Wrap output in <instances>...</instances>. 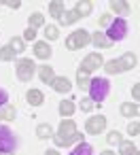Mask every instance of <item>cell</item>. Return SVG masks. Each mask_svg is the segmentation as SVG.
Listing matches in <instances>:
<instances>
[{"label": "cell", "mask_w": 140, "mask_h": 155, "mask_svg": "<svg viewBox=\"0 0 140 155\" xmlns=\"http://www.w3.org/2000/svg\"><path fill=\"white\" fill-rule=\"evenodd\" d=\"M89 100L91 102H102L106 96H108V91H110V83H108V79H102V77H98V79H91L89 81Z\"/></svg>", "instance_id": "cell-1"}, {"label": "cell", "mask_w": 140, "mask_h": 155, "mask_svg": "<svg viewBox=\"0 0 140 155\" xmlns=\"http://www.w3.org/2000/svg\"><path fill=\"white\" fill-rule=\"evenodd\" d=\"M89 43H91V34H89L87 30H77V32H72V34L66 38V49L74 51V49H81V47H85V45H89Z\"/></svg>", "instance_id": "cell-2"}, {"label": "cell", "mask_w": 140, "mask_h": 155, "mask_svg": "<svg viewBox=\"0 0 140 155\" xmlns=\"http://www.w3.org/2000/svg\"><path fill=\"white\" fill-rule=\"evenodd\" d=\"M125 36H127V21L125 19H115V24L108 26L106 38L110 43H115V41H123Z\"/></svg>", "instance_id": "cell-3"}, {"label": "cell", "mask_w": 140, "mask_h": 155, "mask_svg": "<svg viewBox=\"0 0 140 155\" xmlns=\"http://www.w3.org/2000/svg\"><path fill=\"white\" fill-rule=\"evenodd\" d=\"M15 147H17V140L13 132L7 125H0V153H13Z\"/></svg>", "instance_id": "cell-4"}, {"label": "cell", "mask_w": 140, "mask_h": 155, "mask_svg": "<svg viewBox=\"0 0 140 155\" xmlns=\"http://www.w3.org/2000/svg\"><path fill=\"white\" fill-rule=\"evenodd\" d=\"M36 72V66L32 60H19L17 62V79L19 81H30Z\"/></svg>", "instance_id": "cell-5"}, {"label": "cell", "mask_w": 140, "mask_h": 155, "mask_svg": "<svg viewBox=\"0 0 140 155\" xmlns=\"http://www.w3.org/2000/svg\"><path fill=\"white\" fill-rule=\"evenodd\" d=\"M102 66V55L100 53H89L83 62H81V66H79V72H85V74H89L91 70H98Z\"/></svg>", "instance_id": "cell-6"}, {"label": "cell", "mask_w": 140, "mask_h": 155, "mask_svg": "<svg viewBox=\"0 0 140 155\" xmlns=\"http://www.w3.org/2000/svg\"><path fill=\"white\" fill-rule=\"evenodd\" d=\"M85 127H87L89 134H100V132H104V127H106V117H104V115H96V117L87 119Z\"/></svg>", "instance_id": "cell-7"}, {"label": "cell", "mask_w": 140, "mask_h": 155, "mask_svg": "<svg viewBox=\"0 0 140 155\" xmlns=\"http://www.w3.org/2000/svg\"><path fill=\"white\" fill-rule=\"evenodd\" d=\"M51 85H53V89H55V91H60V94H66V91H70V89H72V83H70L66 77H53Z\"/></svg>", "instance_id": "cell-8"}, {"label": "cell", "mask_w": 140, "mask_h": 155, "mask_svg": "<svg viewBox=\"0 0 140 155\" xmlns=\"http://www.w3.org/2000/svg\"><path fill=\"white\" fill-rule=\"evenodd\" d=\"M34 53H36V58H41V60H47V58H51V47L47 45V41H38L36 45H34Z\"/></svg>", "instance_id": "cell-9"}, {"label": "cell", "mask_w": 140, "mask_h": 155, "mask_svg": "<svg viewBox=\"0 0 140 155\" xmlns=\"http://www.w3.org/2000/svg\"><path fill=\"white\" fill-rule=\"evenodd\" d=\"M74 132H77V125H74V121L66 119V121H62V123H60L57 136H60V138H66V136H72Z\"/></svg>", "instance_id": "cell-10"}, {"label": "cell", "mask_w": 140, "mask_h": 155, "mask_svg": "<svg viewBox=\"0 0 140 155\" xmlns=\"http://www.w3.org/2000/svg\"><path fill=\"white\" fill-rule=\"evenodd\" d=\"M26 100H28L32 106H38V104H43L45 96H43V91H41V89H28V94H26Z\"/></svg>", "instance_id": "cell-11"}, {"label": "cell", "mask_w": 140, "mask_h": 155, "mask_svg": "<svg viewBox=\"0 0 140 155\" xmlns=\"http://www.w3.org/2000/svg\"><path fill=\"white\" fill-rule=\"evenodd\" d=\"M83 138V134H79V132H74L72 136H66V138H60V136H53V142L57 144V147H68V144H72V142H77V140H81Z\"/></svg>", "instance_id": "cell-12"}, {"label": "cell", "mask_w": 140, "mask_h": 155, "mask_svg": "<svg viewBox=\"0 0 140 155\" xmlns=\"http://www.w3.org/2000/svg\"><path fill=\"white\" fill-rule=\"evenodd\" d=\"M91 43H93L98 49H108V47L112 45V43L106 38V34H102V32H96V34L91 36Z\"/></svg>", "instance_id": "cell-13"}, {"label": "cell", "mask_w": 140, "mask_h": 155, "mask_svg": "<svg viewBox=\"0 0 140 155\" xmlns=\"http://www.w3.org/2000/svg\"><path fill=\"white\" fill-rule=\"evenodd\" d=\"M119 62H121L123 70H132V68L136 66V62H138V60H136V53H132V51H129V53H123V55L119 58Z\"/></svg>", "instance_id": "cell-14"}, {"label": "cell", "mask_w": 140, "mask_h": 155, "mask_svg": "<svg viewBox=\"0 0 140 155\" xmlns=\"http://www.w3.org/2000/svg\"><path fill=\"white\" fill-rule=\"evenodd\" d=\"M91 9H93V5L89 2V0H83V2H79V5L74 7V13H77L79 17H87V15L91 13Z\"/></svg>", "instance_id": "cell-15"}, {"label": "cell", "mask_w": 140, "mask_h": 155, "mask_svg": "<svg viewBox=\"0 0 140 155\" xmlns=\"http://www.w3.org/2000/svg\"><path fill=\"white\" fill-rule=\"evenodd\" d=\"M110 9H112L115 13H119V15H127V13H129V5L125 2V0H112V2H110Z\"/></svg>", "instance_id": "cell-16"}, {"label": "cell", "mask_w": 140, "mask_h": 155, "mask_svg": "<svg viewBox=\"0 0 140 155\" xmlns=\"http://www.w3.org/2000/svg\"><path fill=\"white\" fill-rule=\"evenodd\" d=\"M74 110H77V106H74L72 100H64V102H60V115H62V117H70Z\"/></svg>", "instance_id": "cell-17"}, {"label": "cell", "mask_w": 140, "mask_h": 155, "mask_svg": "<svg viewBox=\"0 0 140 155\" xmlns=\"http://www.w3.org/2000/svg\"><path fill=\"white\" fill-rule=\"evenodd\" d=\"M38 77H41L43 83H51V81H53V68L47 66V64L41 66V68H38Z\"/></svg>", "instance_id": "cell-18"}, {"label": "cell", "mask_w": 140, "mask_h": 155, "mask_svg": "<svg viewBox=\"0 0 140 155\" xmlns=\"http://www.w3.org/2000/svg\"><path fill=\"white\" fill-rule=\"evenodd\" d=\"M64 11H66V7H64V2H60V0L51 2V7H49V13H51L55 19H60V17L64 15Z\"/></svg>", "instance_id": "cell-19"}, {"label": "cell", "mask_w": 140, "mask_h": 155, "mask_svg": "<svg viewBox=\"0 0 140 155\" xmlns=\"http://www.w3.org/2000/svg\"><path fill=\"white\" fill-rule=\"evenodd\" d=\"M104 70H106L108 74H115V72H125L119 60H110V62H106V64H104Z\"/></svg>", "instance_id": "cell-20"}, {"label": "cell", "mask_w": 140, "mask_h": 155, "mask_svg": "<svg viewBox=\"0 0 140 155\" xmlns=\"http://www.w3.org/2000/svg\"><path fill=\"white\" fill-rule=\"evenodd\" d=\"M0 119H5V121H13V119H15V108H13V104H5L2 108H0Z\"/></svg>", "instance_id": "cell-21"}, {"label": "cell", "mask_w": 140, "mask_h": 155, "mask_svg": "<svg viewBox=\"0 0 140 155\" xmlns=\"http://www.w3.org/2000/svg\"><path fill=\"white\" fill-rule=\"evenodd\" d=\"M138 104H132V102H127V104H121V115H125V117H136L138 115Z\"/></svg>", "instance_id": "cell-22"}, {"label": "cell", "mask_w": 140, "mask_h": 155, "mask_svg": "<svg viewBox=\"0 0 140 155\" xmlns=\"http://www.w3.org/2000/svg\"><path fill=\"white\" fill-rule=\"evenodd\" d=\"M36 136H38V138H53L51 125H49V123H41V125L36 127Z\"/></svg>", "instance_id": "cell-23"}, {"label": "cell", "mask_w": 140, "mask_h": 155, "mask_svg": "<svg viewBox=\"0 0 140 155\" xmlns=\"http://www.w3.org/2000/svg\"><path fill=\"white\" fill-rule=\"evenodd\" d=\"M119 144H121V155H138L136 144H132V142H127V140H121Z\"/></svg>", "instance_id": "cell-24"}, {"label": "cell", "mask_w": 140, "mask_h": 155, "mask_svg": "<svg viewBox=\"0 0 140 155\" xmlns=\"http://www.w3.org/2000/svg\"><path fill=\"white\" fill-rule=\"evenodd\" d=\"M70 155H93V149H91V144H87V142H81Z\"/></svg>", "instance_id": "cell-25"}, {"label": "cell", "mask_w": 140, "mask_h": 155, "mask_svg": "<svg viewBox=\"0 0 140 155\" xmlns=\"http://www.w3.org/2000/svg\"><path fill=\"white\" fill-rule=\"evenodd\" d=\"M79 19V15L74 13V11H64V15L60 17V21L64 24V26H70V24H74Z\"/></svg>", "instance_id": "cell-26"}, {"label": "cell", "mask_w": 140, "mask_h": 155, "mask_svg": "<svg viewBox=\"0 0 140 155\" xmlns=\"http://www.w3.org/2000/svg\"><path fill=\"white\" fill-rule=\"evenodd\" d=\"M43 24H45V17H43L41 13H32V15H30V26H28V28L36 30V28L43 26Z\"/></svg>", "instance_id": "cell-27"}, {"label": "cell", "mask_w": 140, "mask_h": 155, "mask_svg": "<svg viewBox=\"0 0 140 155\" xmlns=\"http://www.w3.org/2000/svg\"><path fill=\"white\" fill-rule=\"evenodd\" d=\"M11 49H13V53H24V41L19 38V36H13L11 38V45H9Z\"/></svg>", "instance_id": "cell-28"}, {"label": "cell", "mask_w": 140, "mask_h": 155, "mask_svg": "<svg viewBox=\"0 0 140 155\" xmlns=\"http://www.w3.org/2000/svg\"><path fill=\"white\" fill-rule=\"evenodd\" d=\"M45 36H47L49 41H57V38H60V30H57L55 26H47V28H45Z\"/></svg>", "instance_id": "cell-29"}, {"label": "cell", "mask_w": 140, "mask_h": 155, "mask_svg": "<svg viewBox=\"0 0 140 155\" xmlns=\"http://www.w3.org/2000/svg\"><path fill=\"white\" fill-rule=\"evenodd\" d=\"M13 58H15V53H13L11 47H2V49H0V60H2V62H11Z\"/></svg>", "instance_id": "cell-30"}, {"label": "cell", "mask_w": 140, "mask_h": 155, "mask_svg": "<svg viewBox=\"0 0 140 155\" xmlns=\"http://www.w3.org/2000/svg\"><path fill=\"white\" fill-rule=\"evenodd\" d=\"M89 74H85V72H79V77H77V83H79V87L81 89H87L89 87Z\"/></svg>", "instance_id": "cell-31"}, {"label": "cell", "mask_w": 140, "mask_h": 155, "mask_svg": "<svg viewBox=\"0 0 140 155\" xmlns=\"http://www.w3.org/2000/svg\"><path fill=\"white\" fill-rule=\"evenodd\" d=\"M106 140H108L110 144H119V142H121V134H119V132H110Z\"/></svg>", "instance_id": "cell-32"}, {"label": "cell", "mask_w": 140, "mask_h": 155, "mask_svg": "<svg viewBox=\"0 0 140 155\" xmlns=\"http://www.w3.org/2000/svg\"><path fill=\"white\" fill-rule=\"evenodd\" d=\"M127 132H129L132 136H138V132H140V125H138V121H132V123L127 125Z\"/></svg>", "instance_id": "cell-33"}, {"label": "cell", "mask_w": 140, "mask_h": 155, "mask_svg": "<svg viewBox=\"0 0 140 155\" xmlns=\"http://www.w3.org/2000/svg\"><path fill=\"white\" fill-rule=\"evenodd\" d=\"M0 2H5L9 9H19V7H21V2H19V0H0Z\"/></svg>", "instance_id": "cell-34"}, {"label": "cell", "mask_w": 140, "mask_h": 155, "mask_svg": "<svg viewBox=\"0 0 140 155\" xmlns=\"http://www.w3.org/2000/svg\"><path fill=\"white\" fill-rule=\"evenodd\" d=\"M34 36H36V30H32V28H26V32H24V38H26V41H34Z\"/></svg>", "instance_id": "cell-35"}, {"label": "cell", "mask_w": 140, "mask_h": 155, "mask_svg": "<svg viewBox=\"0 0 140 155\" xmlns=\"http://www.w3.org/2000/svg\"><path fill=\"white\" fill-rule=\"evenodd\" d=\"M7 102H9V94H7L5 89H0V108H2Z\"/></svg>", "instance_id": "cell-36"}, {"label": "cell", "mask_w": 140, "mask_h": 155, "mask_svg": "<svg viewBox=\"0 0 140 155\" xmlns=\"http://www.w3.org/2000/svg\"><path fill=\"white\" fill-rule=\"evenodd\" d=\"M91 108H93L91 100H81V110H91Z\"/></svg>", "instance_id": "cell-37"}, {"label": "cell", "mask_w": 140, "mask_h": 155, "mask_svg": "<svg viewBox=\"0 0 140 155\" xmlns=\"http://www.w3.org/2000/svg\"><path fill=\"white\" fill-rule=\"evenodd\" d=\"M100 24H102V26H110V15H108V13H104V15L100 17Z\"/></svg>", "instance_id": "cell-38"}, {"label": "cell", "mask_w": 140, "mask_h": 155, "mask_svg": "<svg viewBox=\"0 0 140 155\" xmlns=\"http://www.w3.org/2000/svg\"><path fill=\"white\" fill-rule=\"evenodd\" d=\"M132 94H134V98H136V100L140 98V85H138V83H136V85L132 87Z\"/></svg>", "instance_id": "cell-39"}, {"label": "cell", "mask_w": 140, "mask_h": 155, "mask_svg": "<svg viewBox=\"0 0 140 155\" xmlns=\"http://www.w3.org/2000/svg\"><path fill=\"white\" fill-rule=\"evenodd\" d=\"M45 155H60V153H57V151H53V149H51V151H47V153H45Z\"/></svg>", "instance_id": "cell-40"}, {"label": "cell", "mask_w": 140, "mask_h": 155, "mask_svg": "<svg viewBox=\"0 0 140 155\" xmlns=\"http://www.w3.org/2000/svg\"><path fill=\"white\" fill-rule=\"evenodd\" d=\"M102 155H115V153H112V151H104Z\"/></svg>", "instance_id": "cell-41"}]
</instances>
